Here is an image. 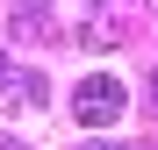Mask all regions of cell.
Masks as SVG:
<instances>
[{"label":"cell","mask_w":158,"mask_h":150,"mask_svg":"<svg viewBox=\"0 0 158 150\" xmlns=\"http://www.w3.org/2000/svg\"><path fill=\"white\" fill-rule=\"evenodd\" d=\"M15 36H50V0H15Z\"/></svg>","instance_id":"3957f363"},{"label":"cell","mask_w":158,"mask_h":150,"mask_svg":"<svg viewBox=\"0 0 158 150\" xmlns=\"http://www.w3.org/2000/svg\"><path fill=\"white\" fill-rule=\"evenodd\" d=\"M79 150H137V143H101V136H86V143H79Z\"/></svg>","instance_id":"5b68a950"},{"label":"cell","mask_w":158,"mask_h":150,"mask_svg":"<svg viewBox=\"0 0 158 150\" xmlns=\"http://www.w3.org/2000/svg\"><path fill=\"white\" fill-rule=\"evenodd\" d=\"M151 7H158V0H151Z\"/></svg>","instance_id":"9c48e42d"},{"label":"cell","mask_w":158,"mask_h":150,"mask_svg":"<svg viewBox=\"0 0 158 150\" xmlns=\"http://www.w3.org/2000/svg\"><path fill=\"white\" fill-rule=\"evenodd\" d=\"M36 100H43V71H22L7 93H0V107H36Z\"/></svg>","instance_id":"277c9868"},{"label":"cell","mask_w":158,"mask_h":150,"mask_svg":"<svg viewBox=\"0 0 158 150\" xmlns=\"http://www.w3.org/2000/svg\"><path fill=\"white\" fill-rule=\"evenodd\" d=\"M122 107H129V86L115 71H94V79H79V93H72V121L79 129H108Z\"/></svg>","instance_id":"6da1fadb"},{"label":"cell","mask_w":158,"mask_h":150,"mask_svg":"<svg viewBox=\"0 0 158 150\" xmlns=\"http://www.w3.org/2000/svg\"><path fill=\"white\" fill-rule=\"evenodd\" d=\"M0 71H7V50H0Z\"/></svg>","instance_id":"ba28073f"},{"label":"cell","mask_w":158,"mask_h":150,"mask_svg":"<svg viewBox=\"0 0 158 150\" xmlns=\"http://www.w3.org/2000/svg\"><path fill=\"white\" fill-rule=\"evenodd\" d=\"M151 100H158V71H151Z\"/></svg>","instance_id":"52a82bcc"},{"label":"cell","mask_w":158,"mask_h":150,"mask_svg":"<svg viewBox=\"0 0 158 150\" xmlns=\"http://www.w3.org/2000/svg\"><path fill=\"white\" fill-rule=\"evenodd\" d=\"M0 150H22V143H15V136H0Z\"/></svg>","instance_id":"8992f818"},{"label":"cell","mask_w":158,"mask_h":150,"mask_svg":"<svg viewBox=\"0 0 158 150\" xmlns=\"http://www.w3.org/2000/svg\"><path fill=\"white\" fill-rule=\"evenodd\" d=\"M79 36H86L94 50H115V43H129V21H122V14L108 7V0H101V7L86 14V29H79Z\"/></svg>","instance_id":"7a4b0ae2"}]
</instances>
